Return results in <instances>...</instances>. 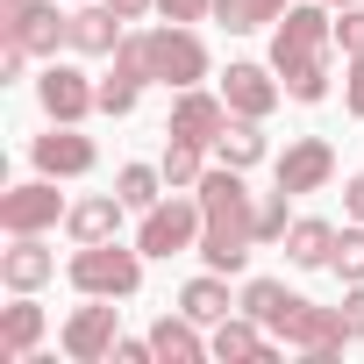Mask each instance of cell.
<instances>
[{"label":"cell","instance_id":"6da1fadb","mask_svg":"<svg viewBox=\"0 0 364 364\" xmlns=\"http://www.w3.org/2000/svg\"><path fill=\"white\" fill-rule=\"evenodd\" d=\"M200 215H208V229H200V264L208 272H243L250 264V250H257V193L243 186V171L236 164H208V178H200Z\"/></svg>","mask_w":364,"mask_h":364},{"label":"cell","instance_id":"7a4b0ae2","mask_svg":"<svg viewBox=\"0 0 364 364\" xmlns=\"http://www.w3.org/2000/svg\"><path fill=\"white\" fill-rule=\"evenodd\" d=\"M65 279H72L79 300H136V293H143V250L122 243V236L79 243V250L65 257Z\"/></svg>","mask_w":364,"mask_h":364},{"label":"cell","instance_id":"3957f363","mask_svg":"<svg viewBox=\"0 0 364 364\" xmlns=\"http://www.w3.org/2000/svg\"><path fill=\"white\" fill-rule=\"evenodd\" d=\"M200 229H208L200 193H178V186H171L157 208L136 215V250H143V257H186V250H200Z\"/></svg>","mask_w":364,"mask_h":364},{"label":"cell","instance_id":"277c9868","mask_svg":"<svg viewBox=\"0 0 364 364\" xmlns=\"http://www.w3.org/2000/svg\"><path fill=\"white\" fill-rule=\"evenodd\" d=\"M215 79V58H208V43H200V29L193 22H157L150 29V86H208Z\"/></svg>","mask_w":364,"mask_h":364},{"label":"cell","instance_id":"5b68a950","mask_svg":"<svg viewBox=\"0 0 364 364\" xmlns=\"http://www.w3.org/2000/svg\"><path fill=\"white\" fill-rule=\"evenodd\" d=\"M0 43H22L29 58L72 50V15L58 0H0Z\"/></svg>","mask_w":364,"mask_h":364},{"label":"cell","instance_id":"8992f818","mask_svg":"<svg viewBox=\"0 0 364 364\" xmlns=\"http://www.w3.org/2000/svg\"><path fill=\"white\" fill-rule=\"evenodd\" d=\"M272 336H279L286 350L314 357V364L343 357V343H350V328H343V307H314L307 293H293V307H286V314L272 321Z\"/></svg>","mask_w":364,"mask_h":364},{"label":"cell","instance_id":"52a82bcc","mask_svg":"<svg viewBox=\"0 0 364 364\" xmlns=\"http://www.w3.org/2000/svg\"><path fill=\"white\" fill-rule=\"evenodd\" d=\"M336 50V8H321V0H293V8L272 22V72L300 65V58H321Z\"/></svg>","mask_w":364,"mask_h":364},{"label":"cell","instance_id":"ba28073f","mask_svg":"<svg viewBox=\"0 0 364 364\" xmlns=\"http://www.w3.org/2000/svg\"><path fill=\"white\" fill-rule=\"evenodd\" d=\"M65 215H72V200L58 193V178H43V171L0 193V229H8V236H50Z\"/></svg>","mask_w":364,"mask_h":364},{"label":"cell","instance_id":"9c48e42d","mask_svg":"<svg viewBox=\"0 0 364 364\" xmlns=\"http://www.w3.org/2000/svg\"><path fill=\"white\" fill-rule=\"evenodd\" d=\"M36 107H43V122H86V114H100V79H86V72L65 65V58H43V72H36Z\"/></svg>","mask_w":364,"mask_h":364},{"label":"cell","instance_id":"30bf717a","mask_svg":"<svg viewBox=\"0 0 364 364\" xmlns=\"http://www.w3.org/2000/svg\"><path fill=\"white\" fill-rule=\"evenodd\" d=\"M114 343H122V307H114V300H86V307H72L65 328H58V350H65L72 364H107Z\"/></svg>","mask_w":364,"mask_h":364},{"label":"cell","instance_id":"8fae6325","mask_svg":"<svg viewBox=\"0 0 364 364\" xmlns=\"http://www.w3.org/2000/svg\"><path fill=\"white\" fill-rule=\"evenodd\" d=\"M272 186H286L293 200H300V193H328V186H336V143H328V136H293V143L272 157Z\"/></svg>","mask_w":364,"mask_h":364},{"label":"cell","instance_id":"7c38bea8","mask_svg":"<svg viewBox=\"0 0 364 364\" xmlns=\"http://www.w3.org/2000/svg\"><path fill=\"white\" fill-rule=\"evenodd\" d=\"M29 164H36L43 178H93L100 143L86 136V122H50V136L29 143Z\"/></svg>","mask_w":364,"mask_h":364},{"label":"cell","instance_id":"4fadbf2b","mask_svg":"<svg viewBox=\"0 0 364 364\" xmlns=\"http://www.w3.org/2000/svg\"><path fill=\"white\" fill-rule=\"evenodd\" d=\"M215 86H222L229 114H250V122H272V107L286 100V86H279L272 58H264V65H257V58H229V72H222Z\"/></svg>","mask_w":364,"mask_h":364},{"label":"cell","instance_id":"5bb4252c","mask_svg":"<svg viewBox=\"0 0 364 364\" xmlns=\"http://www.w3.org/2000/svg\"><path fill=\"white\" fill-rule=\"evenodd\" d=\"M229 129V100H222V86L208 93V86H178L171 93V114H164V136H193V143H208L215 150V136Z\"/></svg>","mask_w":364,"mask_h":364},{"label":"cell","instance_id":"9a60e30c","mask_svg":"<svg viewBox=\"0 0 364 364\" xmlns=\"http://www.w3.org/2000/svg\"><path fill=\"white\" fill-rule=\"evenodd\" d=\"M208 357H222V364H272L279 357V336L257 321V314H229V321H215L208 328Z\"/></svg>","mask_w":364,"mask_h":364},{"label":"cell","instance_id":"2e32d148","mask_svg":"<svg viewBox=\"0 0 364 364\" xmlns=\"http://www.w3.org/2000/svg\"><path fill=\"white\" fill-rule=\"evenodd\" d=\"M129 36V15L114 8V0H79L72 8V50L79 58H114Z\"/></svg>","mask_w":364,"mask_h":364},{"label":"cell","instance_id":"e0dca14e","mask_svg":"<svg viewBox=\"0 0 364 364\" xmlns=\"http://www.w3.org/2000/svg\"><path fill=\"white\" fill-rule=\"evenodd\" d=\"M58 279V250L43 236H8V250H0V286L8 293H43Z\"/></svg>","mask_w":364,"mask_h":364},{"label":"cell","instance_id":"ac0fdd59","mask_svg":"<svg viewBox=\"0 0 364 364\" xmlns=\"http://www.w3.org/2000/svg\"><path fill=\"white\" fill-rule=\"evenodd\" d=\"M122 222H129V200L122 193H86V200H72L65 236L72 243H107V236H122Z\"/></svg>","mask_w":364,"mask_h":364},{"label":"cell","instance_id":"d6986e66","mask_svg":"<svg viewBox=\"0 0 364 364\" xmlns=\"http://www.w3.org/2000/svg\"><path fill=\"white\" fill-rule=\"evenodd\" d=\"M43 307H36V293H15L8 307H0V364H22L36 343H43Z\"/></svg>","mask_w":364,"mask_h":364},{"label":"cell","instance_id":"ffe728a7","mask_svg":"<svg viewBox=\"0 0 364 364\" xmlns=\"http://www.w3.org/2000/svg\"><path fill=\"white\" fill-rule=\"evenodd\" d=\"M150 350H157V364H200L208 357V328L178 307V314H157L150 321Z\"/></svg>","mask_w":364,"mask_h":364},{"label":"cell","instance_id":"44dd1931","mask_svg":"<svg viewBox=\"0 0 364 364\" xmlns=\"http://www.w3.org/2000/svg\"><path fill=\"white\" fill-rule=\"evenodd\" d=\"M272 157V136H264V122H250V114H229V129L215 136V164H236V171H257Z\"/></svg>","mask_w":364,"mask_h":364},{"label":"cell","instance_id":"7402d4cb","mask_svg":"<svg viewBox=\"0 0 364 364\" xmlns=\"http://www.w3.org/2000/svg\"><path fill=\"white\" fill-rule=\"evenodd\" d=\"M328 257H336V222H321V215H293V229H286V264H300V272H328Z\"/></svg>","mask_w":364,"mask_h":364},{"label":"cell","instance_id":"603a6c76","mask_svg":"<svg viewBox=\"0 0 364 364\" xmlns=\"http://www.w3.org/2000/svg\"><path fill=\"white\" fill-rule=\"evenodd\" d=\"M178 307H186L200 328H215V321H229L243 300H229V272H200V279H186V286H178Z\"/></svg>","mask_w":364,"mask_h":364},{"label":"cell","instance_id":"cb8c5ba5","mask_svg":"<svg viewBox=\"0 0 364 364\" xmlns=\"http://www.w3.org/2000/svg\"><path fill=\"white\" fill-rule=\"evenodd\" d=\"M279 86H286V100H293V107H321V100L336 93V50L286 65V72H279Z\"/></svg>","mask_w":364,"mask_h":364},{"label":"cell","instance_id":"d4e9b609","mask_svg":"<svg viewBox=\"0 0 364 364\" xmlns=\"http://www.w3.org/2000/svg\"><path fill=\"white\" fill-rule=\"evenodd\" d=\"M164 186H178V193H193L200 178H208V164H215V150L208 143H193V136H164Z\"/></svg>","mask_w":364,"mask_h":364},{"label":"cell","instance_id":"484cf974","mask_svg":"<svg viewBox=\"0 0 364 364\" xmlns=\"http://www.w3.org/2000/svg\"><path fill=\"white\" fill-rule=\"evenodd\" d=\"M114 193L129 200V215H143V208H157L171 186H164V164H122L114 171Z\"/></svg>","mask_w":364,"mask_h":364},{"label":"cell","instance_id":"4316f807","mask_svg":"<svg viewBox=\"0 0 364 364\" xmlns=\"http://www.w3.org/2000/svg\"><path fill=\"white\" fill-rule=\"evenodd\" d=\"M236 300H243V314H257V321L272 328V321L293 307V286H286V279H243V293H236Z\"/></svg>","mask_w":364,"mask_h":364},{"label":"cell","instance_id":"83f0119b","mask_svg":"<svg viewBox=\"0 0 364 364\" xmlns=\"http://www.w3.org/2000/svg\"><path fill=\"white\" fill-rule=\"evenodd\" d=\"M143 86H150V79H136V72H122V65H114V72H100V114H114V122H122V114H136Z\"/></svg>","mask_w":364,"mask_h":364},{"label":"cell","instance_id":"f1b7e54d","mask_svg":"<svg viewBox=\"0 0 364 364\" xmlns=\"http://www.w3.org/2000/svg\"><path fill=\"white\" fill-rule=\"evenodd\" d=\"M286 229H293V193L286 186L257 193V243H286Z\"/></svg>","mask_w":364,"mask_h":364},{"label":"cell","instance_id":"f546056e","mask_svg":"<svg viewBox=\"0 0 364 364\" xmlns=\"http://www.w3.org/2000/svg\"><path fill=\"white\" fill-rule=\"evenodd\" d=\"M328 272L350 286V279H364V222H343L336 229V257H328Z\"/></svg>","mask_w":364,"mask_h":364},{"label":"cell","instance_id":"4dcf8cb0","mask_svg":"<svg viewBox=\"0 0 364 364\" xmlns=\"http://www.w3.org/2000/svg\"><path fill=\"white\" fill-rule=\"evenodd\" d=\"M336 50L364 58V0H357V8H336Z\"/></svg>","mask_w":364,"mask_h":364},{"label":"cell","instance_id":"1f68e13d","mask_svg":"<svg viewBox=\"0 0 364 364\" xmlns=\"http://www.w3.org/2000/svg\"><path fill=\"white\" fill-rule=\"evenodd\" d=\"M208 22H222L229 36H250V29H257V15H250V0H215V8H208Z\"/></svg>","mask_w":364,"mask_h":364},{"label":"cell","instance_id":"d6a6232c","mask_svg":"<svg viewBox=\"0 0 364 364\" xmlns=\"http://www.w3.org/2000/svg\"><path fill=\"white\" fill-rule=\"evenodd\" d=\"M336 307H343V328H350V343H364V279H350Z\"/></svg>","mask_w":364,"mask_h":364},{"label":"cell","instance_id":"836d02e7","mask_svg":"<svg viewBox=\"0 0 364 364\" xmlns=\"http://www.w3.org/2000/svg\"><path fill=\"white\" fill-rule=\"evenodd\" d=\"M343 107L364 122V58H343Z\"/></svg>","mask_w":364,"mask_h":364},{"label":"cell","instance_id":"e575fe53","mask_svg":"<svg viewBox=\"0 0 364 364\" xmlns=\"http://www.w3.org/2000/svg\"><path fill=\"white\" fill-rule=\"evenodd\" d=\"M208 8H215V0H157L164 22H208Z\"/></svg>","mask_w":364,"mask_h":364},{"label":"cell","instance_id":"d590c367","mask_svg":"<svg viewBox=\"0 0 364 364\" xmlns=\"http://www.w3.org/2000/svg\"><path fill=\"white\" fill-rule=\"evenodd\" d=\"M114 364H157L150 336H122V343H114Z\"/></svg>","mask_w":364,"mask_h":364},{"label":"cell","instance_id":"8d00e7d4","mask_svg":"<svg viewBox=\"0 0 364 364\" xmlns=\"http://www.w3.org/2000/svg\"><path fill=\"white\" fill-rule=\"evenodd\" d=\"M22 72H29V50L22 43H0V86H15Z\"/></svg>","mask_w":364,"mask_h":364},{"label":"cell","instance_id":"74e56055","mask_svg":"<svg viewBox=\"0 0 364 364\" xmlns=\"http://www.w3.org/2000/svg\"><path fill=\"white\" fill-rule=\"evenodd\" d=\"M343 222H364V171L343 178Z\"/></svg>","mask_w":364,"mask_h":364},{"label":"cell","instance_id":"f35d334b","mask_svg":"<svg viewBox=\"0 0 364 364\" xmlns=\"http://www.w3.org/2000/svg\"><path fill=\"white\" fill-rule=\"evenodd\" d=\"M286 8H293V0H250V15H257V29H272V22H279Z\"/></svg>","mask_w":364,"mask_h":364},{"label":"cell","instance_id":"ab89813d","mask_svg":"<svg viewBox=\"0 0 364 364\" xmlns=\"http://www.w3.org/2000/svg\"><path fill=\"white\" fill-rule=\"evenodd\" d=\"M114 8H122V15L136 22V15H150V8H157V0H114Z\"/></svg>","mask_w":364,"mask_h":364},{"label":"cell","instance_id":"60d3db41","mask_svg":"<svg viewBox=\"0 0 364 364\" xmlns=\"http://www.w3.org/2000/svg\"><path fill=\"white\" fill-rule=\"evenodd\" d=\"M321 8H357V0H321Z\"/></svg>","mask_w":364,"mask_h":364},{"label":"cell","instance_id":"b9f144b4","mask_svg":"<svg viewBox=\"0 0 364 364\" xmlns=\"http://www.w3.org/2000/svg\"><path fill=\"white\" fill-rule=\"evenodd\" d=\"M65 8H79V0H65Z\"/></svg>","mask_w":364,"mask_h":364}]
</instances>
